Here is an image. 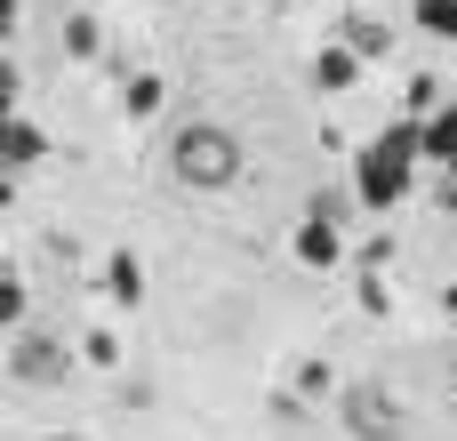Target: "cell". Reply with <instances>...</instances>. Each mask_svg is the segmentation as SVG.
Masks as SVG:
<instances>
[{"label":"cell","instance_id":"e0dca14e","mask_svg":"<svg viewBox=\"0 0 457 441\" xmlns=\"http://www.w3.org/2000/svg\"><path fill=\"white\" fill-rule=\"evenodd\" d=\"M16 16H24V0H0V48L16 40Z\"/></svg>","mask_w":457,"mask_h":441},{"label":"cell","instance_id":"277c9868","mask_svg":"<svg viewBox=\"0 0 457 441\" xmlns=\"http://www.w3.org/2000/svg\"><path fill=\"white\" fill-rule=\"evenodd\" d=\"M337 426L361 441H394L410 418H402V394H386V386H345L337 394Z\"/></svg>","mask_w":457,"mask_h":441},{"label":"cell","instance_id":"3957f363","mask_svg":"<svg viewBox=\"0 0 457 441\" xmlns=\"http://www.w3.org/2000/svg\"><path fill=\"white\" fill-rule=\"evenodd\" d=\"M8 378L32 386V394H48V386L72 378V345L48 337V329H16V345H8Z\"/></svg>","mask_w":457,"mask_h":441},{"label":"cell","instance_id":"7a4b0ae2","mask_svg":"<svg viewBox=\"0 0 457 441\" xmlns=\"http://www.w3.org/2000/svg\"><path fill=\"white\" fill-rule=\"evenodd\" d=\"M410 161H418V129L402 121V129H386V137L361 153V169H353V201H361V209H394V201L410 193Z\"/></svg>","mask_w":457,"mask_h":441},{"label":"cell","instance_id":"9c48e42d","mask_svg":"<svg viewBox=\"0 0 457 441\" xmlns=\"http://www.w3.org/2000/svg\"><path fill=\"white\" fill-rule=\"evenodd\" d=\"M353 72H361V56H353V48H321V56H313V80H321L329 96H337V88H353Z\"/></svg>","mask_w":457,"mask_h":441},{"label":"cell","instance_id":"30bf717a","mask_svg":"<svg viewBox=\"0 0 457 441\" xmlns=\"http://www.w3.org/2000/svg\"><path fill=\"white\" fill-rule=\"evenodd\" d=\"M96 48H104V24H96L88 8H80V16H64V56L80 64V56H96Z\"/></svg>","mask_w":457,"mask_h":441},{"label":"cell","instance_id":"4fadbf2b","mask_svg":"<svg viewBox=\"0 0 457 441\" xmlns=\"http://www.w3.org/2000/svg\"><path fill=\"white\" fill-rule=\"evenodd\" d=\"M80 354H88V370H120V337H112V329H88Z\"/></svg>","mask_w":457,"mask_h":441},{"label":"cell","instance_id":"5bb4252c","mask_svg":"<svg viewBox=\"0 0 457 441\" xmlns=\"http://www.w3.org/2000/svg\"><path fill=\"white\" fill-rule=\"evenodd\" d=\"M418 24H426V32H450V40H457V0H418Z\"/></svg>","mask_w":457,"mask_h":441},{"label":"cell","instance_id":"5b68a950","mask_svg":"<svg viewBox=\"0 0 457 441\" xmlns=\"http://www.w3.org/2000/svg\"><path fill=\"white\" fill-rule=\"evenodd\" d=\"M40 161H48V137L24 112H0V169L16 177V169H40Z\"/></svg>","mask_w":457,"mask_h":441},{"label":"cell","instance_id":"ba28073f","mask_svg":"<svg viewBox=\"0 0 457 441\" xmlns=\"http://www.w3.org/2000/svg\"><path fill=\"white\" fill-rule=\"evenodd\" d=\"M161 104H169V80H161V72H129V80H120V112H129V121H153Z\"/></svg>","mask_w":457,"mask_h":441},{"label":"cell","instance_id":"52a82bcc","mask_svg":"<svg viewBox=\"0 0 457 441\" xmlns=\"http://www.w3.org/2000/svg\"><path fill=\"white\" fill-rule=\"evenodd\" d=\"M337 257H345V233H337V225H321V217H305V225H297V265L329 273Z\"/></svg>","mask_w":457,"mask_h":441},{"label":"cell","instance_id":"603a6c76","mask_svg":"<svg viewBox=\"0 0 457 441\" xmlns=\"http://www.w3.org/2000/svg\"><path fill=\"white\" fill-rule=\"evenodd\" d=\"M0 112H16V104H0Z\"/></svg>","mask_w":457,"mask_h":441},{"label":"cell","instance_id":"d6986e66","mask_svg":"<svg viewBox=\"0 0 457 441\" xmlns=\"http://www.w3.org/2000/svg\"><path fill=\"white\" fill-rule=\"evenodd\" d=\"M442 209H457V177H450V185H442Z\"/></svg>","mask_w":457,"mask_h":441},{"label":"cell","instance_id":"7c38bea8","mask_svg":"<svg viewBox=\"0 0 457 441\" xmlns=\"http://www.w3.org/2000/svg\"><path fill=\"white\" fill-rule=\"evenodd\" d=\"M418 153H434V161H450V153H457V104H450V112H434V129H418Z\"/></svg>","mask_w":457,"mask_h":441},{"label":"cell","instance_id":"2e32d148","mask_svg":"<svg viewBox=\"0 0 457 441\" xmlns=\"http://www.w3.org/2000/svg\"><path fill=\"white\" fill-rule=\"evenodd\" d=\"M16 88H24V72H16V56H8V48H0V104H8V96H16Z\"/></svg>","mask_w":457,"mask_h":441},{"label":"cell","instance_id":"ac0fdd59","mask_svg":"<svg viewBox=\"0 0 457 441\" xmlns=\"http://www.w3.org/2000/svg\"><path fill=\"white\" fill-rule=\"evenodd\" d=\"M8 201H16V177H8V169H0V209H8Z\"/></svg>","mask_w":457,"mask_h":441},{"label":"cell","instance_id":"ffe728a7","mask_svg":"<svg viewBox=\"0 0 457 441\" xmlns=\"http://www.w3.org/2000/svg\"><path fill=\"white\" fill-rule=\"evenodd\" d=\"M442 305H450V313H457V281H450V289H442Z\"/></svg>","mask_w":457,"mask_h":441},{"label":"cell","instance_id":"9a60e30c","mask_svg":"<svg viewBox=\"0 0 457 441\" xmlns=\"http://www.w3.org/2000/svg\"><path fill=\"white\" fill-rule=\"evenodd\" d=\"M16 321H24V281L0 273V329H16Z\"/></svg>","mask_w":457,"mask_h":441},{"label":"cell","instance_id":"44dd1931","mask_svg":"<svg viewBox=\"0 0 457 441\" xmlns=\"http://www.w3.org/2000/svg\"><path fill=\"white\" fill-rule=\"evenodd\" d=\"M48 441H80V434H48Z\"/></svg>","mask_w":457,"mask_h":441},{"label":"cell","instance_id":"7402d4cb","mask_svg":"<svg viewBox=\"0 0 457 441\" xmlns=\"http://www.w3.org/2000/svg\"><path fill=\"white\" fill-rule=\"evenodd\" d=\"M442 169H457V153H450V161H442Z\"/></svg>","mask_w":457,"mask_h":441},{"label":"cell","instance_id":"6da1fadb","mask_svg":"<svg viewBox=\"0 0 457 441\" xmlns=\"http://www.w3.org/2000/svg\"><path fill=\"white\" fill-rule=\"evenodd\" d=\"M169 169L185 193H225V185H241V137L217 121H185L169 137Z\"/></svg>","mask_w":457,"mask_h":441},{"label":"cell","instance_id":"8992f818","mask_svg":"<svg viewBox=\"0 0 457 441\" xmlns=\"http://www.w3.org/2000/svg\"><path fill=\"white\" fill-rule=\"evenodd\" d=\"M104 297H112L120 313L145 305V265H137V249H112V257H104Z\"/></svg>","mask_w":457,"mask_h":441},{"label":"cell","instance_id":"8fae6325","mask_svg":"<svg viewBox=\"0 0 457 441\" xmlns=\"http://www.w3.org/2000/svg\"><path fill=\"white\" fill-rule=\"evenodd\" d=\"M345 48H353V56H386V48H394V32H386L378 16H345Z\"/></svg>","mask_w":457,"mask_h":441}]
</instances>
